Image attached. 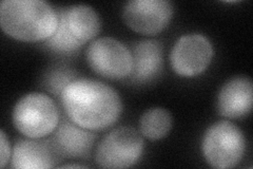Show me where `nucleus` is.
I'll return each instance as SVG.
<instances>
[{
  "instance_id": "nucleus-16",
  "label": "nucleus",
  "mask_w": 253,
  "mask_h": 169,
  "mask_svg": "<svg viewBox=\"0 0 253 169\" xmlns=\"http://www.w3.org/2000/svg\"><path fill=\"white\" fill-rule=\"evenodd\" d=\"M76 78L75 72L69 68L54 69L45 75L44 86L47 91L60 98L63 89Z\"/></svg>"
},
{
  "instance_id": "nucleus-12",
  "label": "nucleus",
  "mask_w": 253,
  "mask_h": 169,
  "mask_svg": "<svg viewBox=\"0 0 253 169\" xmlns=\"http://www.w3.org/2000/svg\"><path fill=\"white\" fill-rule=\"evenodd\" d=\"M133 68L129 80L135 85H145L158 77L164 65V48L162 43L154 39L142 40L131 51Z\"/></svg>"
},
{
  "instance_id": "nucleus-4",
  "label": "nucleus",
  "mask_w": 253,
  "mask_h": 169,
  "mask_svg": "<svg viewBox=\"0 0 253 169\" xmlns=\"http://www.w3.org/2000/svg\"><path fill=\"white\" fill-rule=\"evenodd\" d=\"M246 150V139L243 131L230 120H218L206 130L202 151L211 167L233 168L241 163Z\"/></svg>"
},
{
  "instance_id": "nucleus-3",
  "label": "nucleus",
  "mask_w": 253,
  "mask_h": 169,
  "mask_svg": "<svg viewBox=\"0 0 253 169\" xmlns=\"http://www.w3.org/2000/svg\"><path fill=\"white\" fill-rule=\"evenodd\" d=\"M12 120L16 130L26 138L44 139L56 130L60 112L51 96L32 92L23 95L15 104Z\"/></svg>"
},
{
  "instance_id": "nucleus-8",
  "label": "nucleus",
  "mask_w": 253,
  "mask_h": 169,
  "mask_svg": "<svg viewBox=\"0 0 253 169\" xmlns=\"http://www.w3.org/2000/svg\"><path fill=\"white\" fill-rule=\"evenodd\" d=\"M174 6L168 0H131L123 9L126 27L141 35L153 36L169 26Z\"/></svg>"
},
{
  "instance_id": "nucleus-10",
  "label": "nucleus",
  "mask_w": 253,
  "mask_h": 169,
  "mask_svg": "<svg viewBox=\"0 0 253 169\" xmlns=\"http://www.w3.org/2000/svg\"><path fill=\"white\" fill-rule=\"evenodd\" d=\"M51 140L61 158L84 159L91 155L97 134L76 125L66 115L60 118Z\"/></svg>"
},
{
  "instance_id": "nucleus-2",
  "label": "nucleus",
  "mask_w": 253,
  "mask_h": 169,
  "mask_svg": "<svg viewBox=\"0 0 253 169\" xmlns=\"http://www.w3.org/2000/svg\"><path fill=\"white\" fill-rule=\"evenodd\" d=\"M0 26L16 40L45 42L57 29L58 14L42 0H3L0 3Z\"/></svg>"
},
{
  "instance_id": "nucleus-5",
  "label": "nucleus",
  "mask_w": 253,
  "mask_h": 169,
  "mask_svg": "<svg viewBox=\"0 0 253 169\" xmlns=\"http://www.w3.org/2000/svg\"><path fill=\"white\" fill-rule=\"evenodd\" d=\"M145 141L139 131L122 126L111 130L99 142L95 162L101 168H129L142 156Z\"/></svg>"
},
{
  "instance_id": "nucleus-17",
  "label": "nucleus",
  "mask_w": 253,
  "mask_h": 169,
  "mask_svg": "<svg viewBox=\"0 0 253 169\" xmlns=\"http://www.w3.org/2000/svg\"><path fill=\"white\" fill-rule=\"evenodd\" d=\"M12 150L10 141L7 140L4 131H0V167L4 168L12 158Z\"/></svg>"
},
{
  "instance_id": "nucleus-14",
  "label": "nucleus",
  "mask_w": 253,
  "mask_h": 169,
  "mask_svg": "<svg viewBox=\"0 0 253 169\" xmlns=\"http://www.w3.org/2000/svg\"><path fill=\"white\" fill-rule=\"evenodd\" d=\"M173 118L170 112L161 107L147 110L139 119V132L150 141L166 138L172 129Z\"/></svg>"
},
{
  "instance_id": "nucleus-7",
  "label": "nucleus",
  "mask_w": 253,
  "mask_h": 169,
  "mask_svg": "<svg viewBox=\"0 0 253 169\" xmlns=\"http://www.w3.org/2000/svg\"><path fill=\"white\" fill-rule=\"evenodd\" d=\"M213 55L214 49L208 37L199 33L186 34L179 37L172 48L171 67L179 76L194 77L208 69Z\"/></svg>"
},
{
  "instance_id": "nucleus-11",
  "label": "nucleus",
  "mask_w": 253,
  "mask_h": 169,
  "mask_svg": "<svg viewBox=\"0 0 253 169\" xmlns=\"http://www.w3.org/2000/svg\"><path fill=\"white\" fill-rule=\"evenodd\" d=\"M252 104V80L247 76H235L220 88L216 108L220 116L236 119L248 115L251 112Z\"/></svg>"
},
{
  "instance_id": "nucleus-9",
  "label": "nucleus",
  "mask_w": 253,
  "mask_h": 169,
  "mask_svg": "<svg viewBox=\"0 0 253 169\" xmlns=\"http://www.w3.org/2000/svg\"><path fill=\"white\" fill-rule=\"evenodd\" d=\"M61 157L52 140L20 139L16 141L11 158L15 169H49L56 166Z\"/></svg>"
},
{
  "instance_id": "nucleus-15",
  "label": "nucleus",
  "mask_w": 253,
  "mask_h": 169,
  "mask_svg": "<svg viewBox=\"0 0 253 169\" xmlns=\"http://www.w3.org/2000/svg\"><path fill=\"white\" fill-rule=\"evenodd\" d=\"M58 26L55 33L45 40L44 46L59 55H73L77 53L84 45L71 33L67 20V7H61L57 11Z\"/></svg>"
},
{
  "instance_id": "nucleus-18",
  "label": "nucleus",
  "mask_w": 253,
  "mask_h": 169,
  "mask_svg": "<svg viewBox=\"0 0 253 169\" xmlns=\"http://www.w3.org/2000/svg\"><path fill=\"white\" fill-rule=\"evenodd\" d=\"M61 168H84L83 165H78V164H68V165H63Z\"/></svg>"
},
{
  "instance_id": "nucleus-13",
  "label": "nucleus",
  "mask_w": 253,
  "mask_h": 169,
  "mask_svg": "<svg viewBox=\"0 0 253 169\" xmlns=\"http://www.w3.org/2000/svg\"><path fill=\"white\" fill-rule=\"evenodd\" d=\"M67 20L71 33L84 44L96 37L101 28L98 14L86 4L67 7Z\"/></svg>"
},
{
  "instance_id": "nucleus-6",
  "label": "nucleus",
  "mask_w": 253,
  "mask_h": 169,
  "mask_svg": "<svg viewBox=\"0 0 253 169\" xmlns=\"http://www.w3.org/2000/svg\"><path fill=\"white\" fill-rule=\"evenodd\" d=\"M85 57L94 73L107 79H124L129 77L132 72L131 51L113 37L93 40L86 49Z\"/></svg>"
},
{
  "instance_id": "nucleus-1",
  "label": "nucleus",
  "mask_w": 253,
  "mask_h": 169,
  "mask_svg": "<svg viewBox=\"0 0 253 169\" xmlns=\"http://www.w3.org/2000/svg\"><path fill=\"white\" fill-rule=\"evenodd\" d=\"M66 115L76 125L91 131L113 126L123 113V101L113 87L92 78L72 80L60 95Z\"/></svg>"
}]
</instances>
